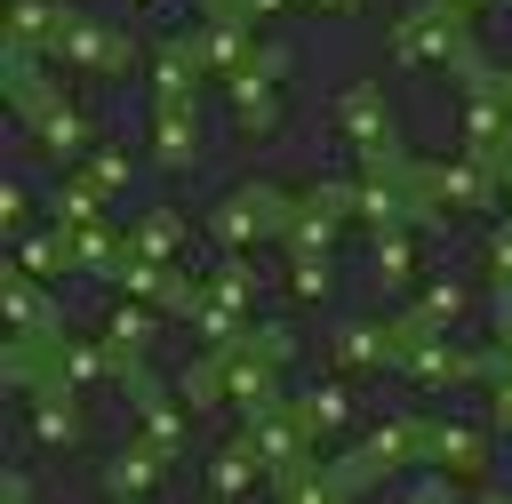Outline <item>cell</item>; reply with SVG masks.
<instances>
[{
    "mask_svg": "<svg viewBox=\"0 0 512 504\" xmlns=\"http://www.w3.org/2000/svg\"><path fill=\"white\" fill-rule=\"evenodd\" d=\"M472 40H464V24L448 16V8H408L400 24H392V64H456Z\"/></svg>",
    "mask_w": 512,
    "mask_h": 504,
    "instance_id": "cell-5",
    "label": "cell"
},
{
    "mask_svg": "<svg viewBox=\"0 0 512 504\" xmlns=\"http://www.w3.org/2000/svg\"><path fill=\"white\" fill-rule=\"evenodd\" d=\"M496 184H504V192H512V144H504V152H496Z\"/></svg>",
    "mask_w": 512,
    "mask_h": 504,
    "instance_id": "cell-44",
    "label": "cell"
},
{
    "mask_svg": "<svg viewBox=\"0 0 512 504\" xmlns=\"http://www.w3.org/2000/svg\"><path fill=\"white\" fill-rule=\"evenodd\" d=\"M152 312H160V304H136V296H128V304H120V312L104 320V336H112V344H120L128 360H144V344L160 336V320H152Z\"/></svg>",
    "mask_w": 512,
    "mask_h": 504,
    "instance_id": "cell-31",
    "label": "cell"
},
{
    "mask_svg": "<svg viewBox=\"0 0 512 504\" xmlns=\"http://www.w3.org/2000/svg\"><path fill=\"white\" fill-rule=\"evenodd\" d=\"M288 288H296L304 304H320V296L336 288V272H328V256H296V264H288Z\"/></svg>",
    "mask_w": 512,
    "mask_h": 504,
    "instance_id": "cell-38",
    "label": "cell"
},
{
    "mask_svg": "<svg viewBox=\"0 0 512 504\" xmlns=\"http://www.w3.org/2000/svg\"><path fill=\"white\" fill-rule=\"evenodd\" d=\"M120 392H128V408H136V432H144V440H152V448L176 464V456H184V408L168 400V384H160V376L136 360V368L120 376Z\"/></svg>",
    "mask_w": 512,
    "mask_h": 504,
    "instance_id": "cell-7",
    "label": "cell"
},
{
    "mask_svg": "<svg viewBox=\"0 0 512 504\" xmlns=\"http://www.w3.org/2000/svg\"><path fill=\"white\" fill-rule=\"evenodd\" d=\"M280 504H344V472L336 464H320V456H296L288 472H272L264 480Z\"/></svg>",
    "mask_w": 512,
    "mask_h": 504,
    "instance_id": "cell-20",
    "label": "cell"
},
{
    "mask_svg": "<svg viewBox=\"0 0 512 504\" xmlns=\"http://www.w3.org/2000/svg\"><path fill=\"white\" fill-rule=\"evenodd\" d=\"M496 96H504V104H512V72H496Z\"/></svg>",
    "mask_w": 512,
    "mask_h": 504,
    "instance_id": "cell-46",
    "label": "cell"
},
{
    "mask_svg": "<svg viewBox=\"0 0 512 504\" xmlns=\"http://www.w3.org/2000/svg\"><path fill=\"white\" fill-rule=\"evenodd\" d=\"M64 32H72V8H64V0H8V40H16V48L56 56Z\"/></svg>",
    "mask_w": 512,
    "mask_h": 504,
    "instance_id": "cell-18",
    "label": "cell"
},
{
    "mask_svg": "<svg viewBox=\"0 0 512 504\" xmlns=\"http://www.w3.org/2000/svg\"><path fill=\"white\" fill-rule=\"evenodd\" d=\"M488 408H496V432H512V376H488Z\"/></svg>",
    "mask_w": 512,
    "mask_h": 504,
    "instance_id": "cell-41",
    "label": "cell"
},
{
    "mask_svg": "<svg viewBox=\"0 0 512 504\" xmlns=\"http://www.w3.org/2000/svg\"><path fill=\"white\" fill-rule=\"evenodd\" d=\"M216 24H256V0H208Z\"/></svg>",
    "mask_w": 512,
    "mask_h": 504,
    "instance_id": "cell-42",
    "label": "cell"
},
{
    "mask_svg": "<svg viewBox=\"0 0 512 504\" xmlns=\"http://www.w3.org/2000/svg\"><path fill=\"white\" fill-rule=\"evenodd\" d=\"M288 72V48H256L224 88H232V104H240V128L248 136H272V120H280V96H272V80Z\"/></svg>",
    "mask_w": 512,
    "mask_h": 504,
    "instance_id": "cell-9",
    "label": "cell"
},
{
    "mask_svg": "<svg viewBox=\"0 0 512 504\" xmlns=\"http://www.w3.org/2000/svg\"><path fill=\"white\" fill-rule=\"evenodd\" d=\"M344 224H352V184H312V192H296V224H288V256H328Z\"/></svg>",
    "mask_w": 512,
    "mask_h": 504,
    "instance_id": "cell-6",
    "label": "cell"
},
{
    "mask_svg": "<svg viewBox=\"0 0 512 504\" xmlns=\"http://www.w3.org/2000/svg\"><path fill=\"white\" fill-rule=\"evenodd\" d=\"M80 384H64V376H48V384H32V432H40V448H72L80 440V400H72Z\"/></svg>",
    "mask_w": 512,
    "mask_h": 504,
    "instance_id": "cell-17",
    "label": "cell"
},
{
    "mask_svg": "<svg viewBox=\"0 0 512 504\" xmlns=\"http://www.w3.org/2000/svg\"><path fill=\"white\" fill-rule=\"evenodd\" d=\"M56 56H64L72 72H128V56H136V48H128L112 24H88V16H72V32L56 40Z\"/></svg>",
    "mask_w": 512,
    "mask_h": 504,
    "instance_id": "cell-14",
    "label": "cell"
},
{
    "mask_svg": "<svg viewBox=\"0 0 512 504\" xmlns=\"http://www.w3.org/2000/svg\"><path fill=\"white\" fill-rule=\"evenodd\" d=\"M56 232H64V224H56ZM64 240H72V264H80V272H112V264H120V248H128V232H112L104 216H96V224H80V232H64Z\"/></svg>",
    "mask_w": 512,
    "mask_h": 504,
    "instance_id": "cell-28",
    "label": "cell"
},
{
    "mask_svg": "<svg viewBox=\"0 0 512 504\" xmlns=\"http://www.w3.org/2000/svg\"><path fill=\"white\" fill-rule=\"evenodd\" d=\"M400 184L432 208H496V176L480 160H408Z\"/></svg>",
    "mask_w": 512,
    "mask_h": 504,
    "instance_id": "cell-4",
    "label": "cell"
},
{
    "mask_svg": "<svg viewBox=\"0 0 512 504\" xmlns=\"http://www.w3.org/2000/svg\"><path fill=\"white\" fill-rule=\"evenodd\" d=\"M176 392H184V408H216L224 400V376H216V352H200L184 376H176Z\"/></svg>",
    "mask_w": 512,
    "mask_h": 504,
    "instance_id": "cell-36",
    "label": "cell"
},
{
    "mask_svg": "<svg viewBox=\"0 0 512 504\" xmlns=\"http://www.w3.org/2000/svg\"><path fill=\"white\" fill-rule=\"evenodd\" d=\"M280 352L272 344H256V336H240V344H224L216 352V376H224V400L240 408V416H256V408H272V400H288L280 392Z\"/></svg>",
    "mask_w": 512,
    "mask_h": 504,
    "instance_id": "cell-3",
    "label": "cell"
},
{
    "mask_svg": "<svg viewBox=\"0 0 512 504\" xmlns=\"http://www.w3.org/2000/svg\"><path fill=\"white\" fill-rule=\"evenodd\" d=\"M248 440H256V456H264V480H272V472H288L296 456H312V432H304V416H296L288 400L256 408V416H248Z\"/></svg>",
    "mask_w": 512,
    "mask_h": 504,
    "instance_id": "cell-12",
    "label": "cell"
},
{
    "mask_svg": "<svg viewBox=\"0 0 512 504\" xmlns=\"http://www.w3.org/2000/svg\"><path fill=\"white\" fill-rule=\"evenodd\" d=\"M336 128L352 136V152H360L368 176H400V168H408V152H400V136H392V112H384V88H376V80H360V88L336 96Z\"/></svg>",
    "mask_w": 512,
    "mask_h": 504,
    "instance_id": "cell-1",
    "label": "cell"
},
{
    "mask_svg": "<svg viewBox=\"0 0 512 504\" xmlns=\"http://www.w3.org/2000/svg\"><path fill=\"white\" fill-rule=\"evenodd\" d=\"M424 464H448L456 480H480V464H488V440H480L472 424H424Z\"/></svg>",
    "mask_w": 512,
    "mask_h": 504,
    "instance_id": "cell-21",
    "label": "cell"
},
{
    "mask_svg": "<svg viewBox=\"0 0 512 504\" xmlns=\"http://www.w3.org/2000/svg\"><path fill=\"white\" fill-rule=\"evenodd\" d=\"M200 480H208V496H248V488H256V480H264V456H256V440H248V432H240V440H232V448H216V456H208V472H200Z\"/></svg>",
    "mask_w": 512,
    "mask_h": 504,
    "instance_id": "cell-23",
    "label": "cell"
},
{
    "mask_svg": "<svg viewBox=\"0 0 512 504\" xmlns=\"http://www.w3.org/2000/svg\"><path fill=\"white\" fill-rule=\"evenodd\" d=\"M200 296H216V304L248 312V296H256V272H248V264H216V272L200 280Z\"/></svg>",
    "mask_w": 512,
    "mask_h": 504,
    "instance_id": "cell-35",
    "label": "cell"
},
{
    "mask_svg": "<svg viewBox=\"0 0 512 504\" xmlns=\"http://www.w3.org/2000/svg\"><path fill=\"white\" fill-rule=\"evenodd\" d=\"M112 280H120L136 304H160V312H184V320H192V304H200V280H184V272L160 264V256H136V248H120Z\"/></svg>",
    "mask_w": 512,
    "mask_h": 504,
    "instance_id": "cell-8",
    "label": "cell"
},
{
    "mask_svg": "<svg viewBox=\"0 0 512 504\" xmlns=\"http://www.w3.org/2000/svg\"><path fill=\"white\" fill-rule=\"evenodd\" d=\"M392 368H408L416 384H488V352H456L440 336H400Z\"/></svg>",
    "mask_w": 512,
    "mask_h": 504,
    "instance_id": "cell-10",
    "label": "cell"
},
{
    "mask_svg": "<svg viewBox=\"0 0 512 504\" xmlns=\"http://www.w3.org/2000/svg\"><path fill=\"white\" fill-rule=\"evenodd\" d=\"M432 8H448V16H456V24H464V16H472V8H480V0H432Z\"/></svg>",
    "mask_w": 512,
    "mask_h": 504,
    "instance_id": "cell-43",
    "label": "cell"
},
{
    "mask_svg": "<svg viewBox=\"0 0 512 504\" xmlns=\"http://www.w3.org/2000/svg\"><path fill=\"white\" fill-rule=\"evenodd\" d=\"M0 312H8V328H16V336L64 344V312H56V296H48L24 264H8V272H0Z\"/></svg>",
    "mask_w": 512,
    "mask_h": 504,
    "instance_id": "cell-11",
    "label": "cell"
},
{
    "mask_svg": "<svg viewBox=\"0 0 512 504\" xmlns=\"http://www.w3.org/2000/svg\"><path fill=\"white\" fill-rule=\"evenodd\" d=\"M272 8H288V0H256V16H272Z\"/></svg>",
    "mask_w": 512,
    "mask_h": 504,
    "instance_id": "cell-47",
    "label": "cell"
},
{
    "mask_svg": "<svg viewBox=\"0 0 512 504\" xmlns=\"http://www.w3.org/2000/svg\"><path fill=\"white\" fill-rule=\"evenodd\" d=\"M192 160H200V112H192V104H160V112H152V168L176 176V168H192Z\"/></svg>",
    "mask_w": 512,
    "mask_h": 504,
    "instance_id": "cell-16",
    "label": "cell"
},
{
    "mask_svg": "<svg viewBox=\"0 0 512 504\" xmlns=\"http://www.w3.org/2000/svg\"><path fill=\"white\" fill-rule=\"evenodd\" d=\"M24 208H32V192H24L16 176H0V232H16V224H24Z\"/></svg>",
    "mask_w": 512,
    "mask_h": 504,
    "instance_id": "cell-40",
    "label": "cell"
},
{
    "mask_svg": "<svg viewBox=\"0 0 512 504\" xmlns=\"http://www.w3.org/2000/svg\"><path fill=\"white\" fill-rule=\"evenodd\" d=\"M392 352H400V328H384V320H344V328H328V360H336V368H392Z\"/></svg>",
    "mask_w": 512,
    "mask_h": 504,
    "instance_id": "cell-15",
    "label": "cell"
},
{
    "mask_svg": "<svg viewBox=\"0 0 512 504\" xmlns=\"http://www.w3.org/2000/svg\"><path fill=\"white\" fill-rule=\"evenodd\" d=\"M448 320H464V280H432V288H424V304H416V312H400L392 328H400V336H440Z\"/></svg>",
    "mask_w": 512,
    "mask_h": 504,
    "instance_id": "cell-24",
    "label": "cell"
},
{
    "mask_svg": "<svg viewBox=\"0 0 512 504\" xmlns=\"http://www.w3.org/2000/svg\"><path fill=\"white\" fill-rule=\"evenodd\" d=\"M288 408L304 416V432H312V440H320V432H344V424H352V392H344V384H320V392H296Z\"/></svg>",
    "mask_w": 512,
    "mask_h": 504,
    "instance_id": "cell-29",
    "label": "cell"
},
{
    "mask_svg": "<svg viewBox=\"0 0 512 504\" xmlns=\"http://www.w3.org/2000/svg\"><path fill=\"white\" fill-rule=\"evenodd\" d=\"M136 360L112 344V336H96V344H64V384H104V376H128Z\"/></svg>",
    "mask_w": 512,
    "mask_h": 504,
    "instance_id": "cell-26",
    "label": "cell"
},
{
    "mask_svg": "<svg viewBox=\"0 0 512 504\" xmlns=\"http://www.w3.org/2000/svg\"><path fill=\"white\" fill-rule=\"evenodd\" d=\"M80 176H88V184H96V192H120V184H128V160H120V152H104V144H96V152H88V160H80Z\"/></svg>",
    "mask_w": 512,
    "mask_h": 504,
    "instance_id": "cell-39",
    "label": "cell"
},
{
    "mask_svg": "<svg viewBox=\"0 0 512 504\" xmlns=\"http://www.w3.org/2000/svg\"><path fill=\"white\" fill-rule=\"evenodd\" d=\"M352 464H360L368 480H392L400 464H424V416H392V424H376V432L352 448Z\"/></svg>",
    "mask_w": 512,
    "mask_h": 504,
    "instance_id": "cell-13",
    "label": "cell"
},
{
    "mask_svg": "<svg viewBox=\"0 0 512 504\" xmlns=\"http://www.w3.org/2000/svg\"><path fill=\"white\" fill-rule=\"evenodd\" d=\"M216 240L224 248H248V240H288V224H296V192H280V184H240V192H224L216 200Z\"/></svg>",
    "mask_w": 512,
    "mask_h": 504,
    "instance_id": "cell-2",
    "label": "cell"
},
{
    "mask_svg": "<svg viewBox=\"0 0 512 504\" xmlns=\"http://www.w3.org/2000/svg\"><path fill=\"white\" fill-rule=\"evenodd\" d=\"M184 48H192V64H200V72H224V80H232V72H240V64L256 56L248 24H216V16H208L200 32H184Z\"/></svg>",
    "mask_w": 512,
    "mask_h": 504,
    "instance_id": "cell-19",
    "label": "cell"
},
{
    "mask_svg": "<svg viewBox=\"0 0 512 504\" xmlns=\"http://www.w3.org/2000/svg\"><path fill=\"white\" fill-rule=\"evenodd\" d=\"M488 280H496V304H504V336H512V224L488 240Z\"/></svg>",
    "mask_w": 512,
    "mask_h": 504,
    "instance_id": "cell-37",
    "label": "cell"
},
{
    "mask_svg": "<svg viewBox=\"0 0 512 504\" xmlns=\"http://www.w3.org/2000/svg\"><path fill=\"white\" fill-rule=\"evenodd\" d=\"M16 264H24L32 280H56V272H72V240H64V232H40V240L16 248Z\"/></svg>",
    "mask_w": 512,
    "mask_h": 504,
    "instance_id": "cell-33",
    "label": "cell"
},
{
    "mask_svg": "<svg viewBox=\"0 0 512 504\" xmlns=\"http://www.w3.org/2000/svg\"><path fill=\"white\" fill-rule=\"evenodd\" d=\"M160 472H168V456H160V448L136 432V440H128V448L104 464V496H152V488H160Z\"/></svg>",
    "mask_w": 512,
    "mask_h": 504,
    "instance_id": "cell-22",
    "label": "cell"
},
{
    "mask_svg": "<svg viewBox=\"0 0 512 504\" xmlns=\"http://www.w3.org/2000/svg\"><path fill=\"white\" fill-rule=\"evenodd\" d=\"M192 88H200V64H192L184 40H168L160 64H152V112H160V104H192Z\"/></svg>",
    "mask_w": 512,
    "mask_h": 504,
    "instance_id": "cell-25",
    "label": "cell"
},
{
    "mask_svg": "<svg viewBox=\"0 0 512 504\" xmlns=\"http://www.w3.org/2000/svg\"><path fill=\"white\" fill-rule=\"evenodd\" d=\"M312 8H336V16H352V8H360V0H312Z\"/></svg>",
    "mask_w": 512,
    "mask_h": 504,
    "instance_id": "cell-45",
    "label": "cell"
},
{
    "mask_svg": "<svg viewBox=\"0 0 512 504\" xmlns=\"http://www.w3.org/2000/svg\"><path fill=\"white\" fill-rule=\"evenodd\" d=\"M192 328L208 336V352H224V344H240V336H248V320H240L232 304H216V296H200V304H192Z\"/></svg>",
    "mask_w": 512,
    "mask_h": 504,
    "instance_id": "cell-34",
    "label": "cell"
},
{
    "mask_svg": "<svg viewBox=\"0 0 512 504\" xmlns=\"http://www.w3.org/2000/svg\"><path fill=\"white\" fill-rule=\"evenodd\" d=\"M400 280H416V248H408V224L376 232V288H400Z\"/></svg>",
    "mask_w": 512,
    "mask_h": 504,
    "instance_id": "cell-32",
    "label": "cell"
},
{
    "mask_svg": "<svg viewBox=\"0 0 512 504\" xmlns=\"http://www.w3.org/2000/svg\"><path fill=\"white\" fill-rule=\"evenodd\" d=\"M128 248H136V256L176 264V248H184V216H176V208H144V216H136V232H128Z\"/></svg>",
    "mask_w": 512,
    "mask_h": 504,
    "instance_id": "cell-27",
    "label": "cell"
},
{
    "mask_svg": "<svg viewBox=\"0 0 512 504\" xmlns=\"http://www.w3.org/2000/svg\"><path fill=\"white\" fill-rule=\"evenodd\" d=\"M104 200H112V192H96L88 176H64L48 208H56V224H64V232H80V224H96V216H104Z\"/></svg>",
    "mask_w": 512,
    "mask_h": 504,
    "instance_id": "cell-30",
    "label": "cell"
}]
</instances>
